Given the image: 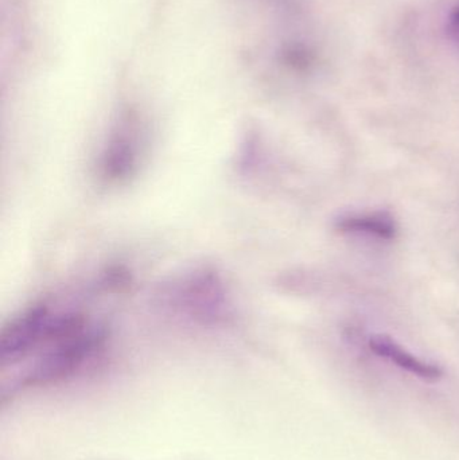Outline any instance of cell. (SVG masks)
<instances>
[{
  "instance_id": "4",
  "label": "cell",
  "mask_w": 459,
  "mask_h": 460,
  "mask_svg": "<svg viewBox=\"0 0 459 460\" xmlns=\"http://www.w3.org/2000/svg\"><path fill=\"white\" fill-rule=\"evenodd\" d=\"M369 348L376 356L393 362L396 367L411 373L412 376L422 378V380L437 381L442 377L441 367L418 358L388 335H372L369 338Z\"/></svg>"
},
{
  "instance_id": "2",
  "label": "cell",
  "mask_w": 459,
  "mask_h": 460,
  "mask_svg": "<svg viewBox=\"0 0 459 460\" xmlns=\"http://www.w3.org/2000/svg\"><path fill=\"white\" fill-rule=\"evenodd\" d=\"M62 315H54L48 305H35L16 316L0 335V364L16 365L59 337Z\"/></svg>"
},
{
  "instance_id": "1",
  "label": "cell",
  "mask_w": 459,
  "mask_h": 460,
  "mask_svg": "<svg viewBox=\"0 0 459 460\" xmlns=\"http://www.w3.org/2000/svg\"><path fill=\"white\" fill-rule=\"evenodd\" d=\"M104 341V332L89 324L42 346L16 380L3 388V400L32 386H43L73 375Z\"/></svg>"
},
{
  "instance_id": "5",
  "label": "cell",
  "mask_w": 459,
  "mask_h": 460,
  "mask_svg": "<svg viewBox=\"0 0 459 460\" xmlns=\"http://www.w3.org/2000/svg\"><path fill=\"white\" fill-rule=\"evenodd\" d=\"M334 228L341 233L374 235L380 240H395L399 226L395 217L387 210L350 213L341 216L334 223Z\"/></svg>"
},
{
  "instance_id": "3",
  "label": "cell",
  "mask_w": 459,
  "mask_h": 460,
  "mask_svg": "<svg viewBox=\"0 0 459 460\" xmlns=\"http://www.w3.org/2000/svg\"><path fill=\"white\" fill-rule=\"evenodd\" d=\"M139 143L137 121L132 116L121 119L102 154V177L110 182L131 177L139 159Z\"/></svg>"
}]
</instances>
